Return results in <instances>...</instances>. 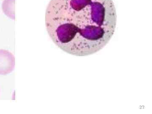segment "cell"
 <instances>
[{
  "mask_svg": "<svg viewBox=\"0 0 152 114\" xmlns=\"http://www.w3.org/2000/svg\"><path fill=\"white\" fill-rule=\"evenodd\" d=\"M116 22L113 0H51L46 11L50 37L64 51L77 56L103 48L113 35Z\"/></svg>",
  "mask_w": 152,
  "mask_h": 114,
  "instance_id": "6da1fadb",
  "label": "cell"
},
{
  "mask_svg": "<svg viewBox=\"0 0 152 114\" xmlns=\"http://www.w3.org/2000/svg\"><path fill=\"white\" fill-rule=\"evenodd\" d=\"M15 65V56L12 53L0 50V75H7L14 70Z\"/></svg>",
  "mask_w": 152,
  "mask_h": 114,
  "instance_id": "7a4b0ae2",
  "label": "cell"
},
{
  "mask_svg": "<svg viewBox=\"0 0 152 114\" xmlns=\"http://www.w3.org/2000/svg\"><path fill=\"white\" fill-rule=\"evenodd\" d=\"M2 8L3 12L7 16L15 20V0H4Z\"/></svg>",
  "mask_w": 152,
  "mask_h": 114,
  "instance_id": "3957f363",
  "label": "cell"
}]
</instances>
